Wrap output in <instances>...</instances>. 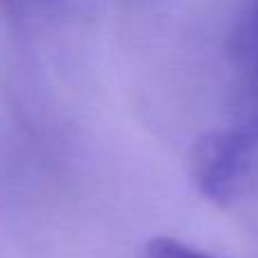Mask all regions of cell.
<instances>
[{
    "label": "cell",
    "mask_w": 258,
    "mask_h": 258,
    "mask_svg": "<svg viewBox=\"0 0 258 258\" xmlns=\"http://www.w3.org/2000/svg\"><path fill=\"white\" fill-rule=\"evenodd\" d=\"M192 177L218 204L258 197V118L200 138L192 150Z\"/></svg>",
    "instance_id": "obj_1"
},
{
    "label": "cell",
    "mask_w": 258,
    "mask_h": 258,
    "mask_svg": "<svg viewBox=\"0 0 258 258\" xmlns=\"http://www.w3.org/2000/svg\"><path fill=\"white\" fill-rule=\"evenodd\" d=\"M145 256L147 258H209L206 254L192 249V247L181 245L179 240H172V238H154V240H150Z\"/></svg>",
    "instance_id": "obj_2"
}]
</instances>
